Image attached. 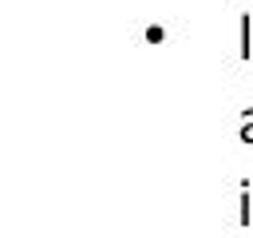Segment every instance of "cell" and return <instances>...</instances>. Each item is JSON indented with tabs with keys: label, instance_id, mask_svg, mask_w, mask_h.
<instances>
[{
	"label": "cell",
	"instance_id": "1",
	"mask_svg": "<svg viewBox=\"0 0 253 238\" xmlns=\"http://www.w3.org/2000/svg\"><path fill=\"white\" fill-rule=\"evenodd\" d=\"M241 139L245 143H253V107L245 111V119H241Z\"/></svg>",
	"mask_w": 253,
	"mask_h": 238
}]
</instances>
